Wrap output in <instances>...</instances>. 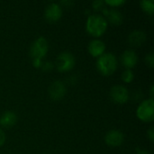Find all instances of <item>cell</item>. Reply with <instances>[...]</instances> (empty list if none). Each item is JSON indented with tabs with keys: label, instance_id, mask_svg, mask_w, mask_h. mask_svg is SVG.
Instances as JSON below:
<instances>
[{
	"label": "cell",
	"instance_id": "cell-5",
	"mask_svg": "<svg viewBox=\"0 0 154 154\" xmlns=\"http://www.w3.org/2000/svg\"><path fill=\"white\" fill-rule=\"evenodd\" d=\"M75 65V58L74 56L67 51L60 53L56 60V67L59 71L65 72L73 69Z\"/></svg>",
	"mask_w": 154,
	"mask_h": 154
},
{
	"label": "cell",
	"instance_id": "cell-11",
	"mask_svg": "<svg viewBox=\"0 0 154 154\" xmlns=\"http://www.w3.org/2000/svg\"><path fill=\"white\" fill-rule=\"evenodd\" d=\"M105 49H106V45L100 40H93L90 42L88 45V51L94 57L101 56L102 54H104Z\"/></svg>",
	"mask_w": 154,
	"mask_h": 154
},
{
	"label": "cell",
	"instance_id": "cell-7",
	"mask_svg": "<svg viewBox=\"0 0 154 154\" xmlns=\"http://www.w3.org/2000/svg\"><path fill=\"white\" fill-rule=\"evenodd\" d=\"M66 93V88L62 81L57 80L51 83L49 88V94L51 99L53 100H60L61 99Z\"/></svg>",
	"mask_w": 154,
	"mask_h": 154
},
{
	"label": "cell",
	"instance_id": "cell-10",
	"mask_svg": "<svg viewBox=\"0 0 154 154\" xmlns=\"http://www.w3.org/2000/svg\"><path fill=\"white\" fill-rule=\"evenodd\" d=\"M138 61V57L137 54L133 51V50H127L125 51L122 56H121V62L122 64L128 68V69L134 68Z\"/></svg>",
	"mask_w": 154,
	"mask_h": 154
},
{
	"label": "cell",
	"instance_id": "cell-13",
	"mask_svg": "<svg viewBox=\"0 0 154 154\" xmlns=\"http://www.w3.org/2000/svg\"><path fill=\"white\" fill-rule=\"evenodd\" d=\"M16 121H17V116L12 111H7L4 113L0 117V125L6 128L12 127L13 125H14Z\"/></svg>",
	"mask_w": 154,
	"mask_h": 154
},
{
	"label": "cell",
	"instance_id": "cell-17",
	"mask_svg": "<svg viewBox=\"0 0 154 154\" xmlns=\"http://www.w3.org/2000/svg\"><path fill=\"white\" fill-rule=\"evenodd\" d=\"M145 61H146V63L151 67V68H152L154 66V55L153 53H150V54H148L146 57H145Z\"/></svg>",
	"mask_w": 154,
	"mask_h": 154
},
{
	"label": "cell",
	"instance_id": "cell-1",
	"mask_svg": "<svg viewBox=\"0 0 154 154\" xmlns=\"http://www.w3.org/2000/svg\"><path fill=\"white\" fill-rule=\"evenodd\" d=\"M107 27V22L100 14H92L87 21V31L93 36L102 35Z\"/></svg>",
	"mask_w": 154,
	"mask_h": 154
},
{
	"label": "cell",
	"instance_id": "cell-22",
	"mask_svg": "<svg viewBox=\"0 0 154 154\" xmlns=\"http://www.w3.org/2000/svg\"><path fill=\"white\" fill-rule=\"evenodd\" d=\"M147 134H148V136H149V138H150V140H151L152 142H153V141H154V131H153V127H151V128L149 129V131H148V133H147Z\"/></svg>",
	"mask_w": 154,
	"mask_h": 154
},
{
	"label": "cell",
	"instance_id": "cell-14",
	"mask_svg": "<svg viewBox=\"0 0 154 154\" xmlns=\"http://www.w3.org/2000/svg\"><path fill=\"white\" fill-rule=\"evenodd\" d=\"M104 14L107 16L109 22H111L114 24H120L123 22V15L122 14L116 10V9H111V10H107L106 8L103 9Z\"/></svg>",
	"mask_w": 154,
	"mask_h": 154
},
{
	"label": "cell",
	"instance_id": "cell-9",
	"mask_svg": "<svg viewBox=\"0 0 154 154\" xmlns=\"http://www.w3.org/2000/svg\"><path fill=\"white\" fill-rule=\"evenodd\" d=\"M105 141L106 144L109 146H113V147L120 146L124 142V134L120 131L111 130L106 134L105 137Z\"/></svg>",
	"mask_w": 154,
	"mask_h": 154
},
{
	"label": "cell",
	"instance_id": "cell-3",
	"mask_svg": "<svg viewBox=\"0 0 154 154\" xmlns=\"http://www.w3.org/2000/svg\"><path fill=\"white\" fill-rule=\"evenodd\" d=\"M137 116L143 122H152L154 118L153 98L143 101L137 109Z\"/></svg>",
	"mask_w": 154,
	"mask_h": 154
},
{
	"label": "cell",
	"instance_id": "cell-20",
	"mask_svg": "<svg viewBox=\"0 0 154 154\" xmlns=\"http://www.w3.org/2000/svg\"><path fill=\"white\" fill-rule=\"evenodd\" d=\"M103 5H104V2L103 1H95L93 2V7L97 10H99L101 9V7H103Z\"/></svg>",
	"mask_w": 154,
	"mask_h": 154
},
{
	"label": "cell",
	"instance_id": "cell-23",
	"mask_svg": "<svg viewBox=\"0 0 154 154\" xmlns=\"http://www.w3.org/2000/svg\"><path fill=\"white\" fill-rule=\"evenodd\" d=\"M5 141V133L3 132L2 129H0V146L4 144Z\"/></svg>",
	"mask_w": 154,
	"mask_h": 154
},
{
	"label": "cell",
	"instance_id": "cell-15",
	"mask_svg": "<svg viewBox=\"0 0 154 154\" xmlns=\"http://www.w3.org/2000/svg\"><path fill=\"white\" fill-rule=\"evenodd\" d=\"M141 5L142 8L148 13L149 14H152L154 11V1L153 0H143L141 1Z\"/></svg>",
	"mask_w": 154,
	"mask_h": 154
},
{
	"label": "cell",
	"instance_id": "cell-12",
	"mask_svg": "<svg viewBox=\"0 0 154 154\" xmlns=\"http://www.w3.org/2000/svg\"><path fill=\"white\" fill-rule=\"evenodd\" d=\"M146 40V34L140 30H135L132 32L128 36V42L132 46H140Z\"/></svg>",
	"mask_w": 154,
	"mask_h": 154
},
{
	"label": "cell",
	"instance_id": "cell-8",
	"mask_svg": "<svg viewBox=\"0 0 154 154\" xmlns=\"http://www.w3.org/2000/svg\"><path fill=\"white\" fill-rule=\"evenodd\" d=\"M62 11L60 6V5L56 3H51L47 5L45 9V18L49 22H56L58 21L61 16Z\"/></svg>",
	"mask_w": 154,
	"mask_h": 154
},
{
	"label": "cell",
	"instance_id": "cell-25",
	"mask_svg": "<svg viewBox=\"0 0 154 154\" xmlns=\"http://www.w3.org/2000/svg\"><path fill=\"white\" fill-rule=\"evenodd\" d=\"M151 96L152 97L153 96V87H152V89H151Z\"/></svg>",
	"mask_w": 154,
	"mask_h": 154
},
{
	"label": "cell",
	"instance_id": "cell-21",
	"mask_svg": "<svg viewBox=\"0 0 154 154\" xmlns=\"http://www.w3.org/2000/svg\"><path fill=\"white\" fill-rule=\"evenodd\" d=\"M32 64H33L34 67L40 68V67H42V60H40V59H33V60H32Z\"/></svg>",
	"mask_w": 154,
	"mask_h": 154
},
{
	"label": "cell",
	"instance_id": "cell-6",
	"mask_svg": "<svg viewBox=\"0 0 154 154\" xmlns=\"http://www.w3.org/2000/svg\"><path fill=\"white\" fill-rule=\"evenodd\" d=\"M110 97L115 103L124 104L128 101V90L123 86H114L110 90Z\"/></svg>",
	"mask_w": 154,
	"mask_h": 154
},
{
	"label": "cell",
	"instance_id": "cell-18",
	"mask_svg": "<svg viewBox=\"0 0 154 154\" xmlns=\"http://www.w3.org/2000/svg\"><path fill=\"white\" fill-rule=\"evenodd\" d=\"M106 3L110 5L111 6H117V5H120L122 4H124L125 1L124 0H106Z\"/></svg>",
	"mask_w": 154,
	"mask_h": 154
},
{
	"label": "cell",
	"instance_id": "cell-24",
	"mask_svg": "<svg viewBox=\"0 0 154 154\" xmlns=\"http://www.w3.org/2000/svg\"><path fill=\"white\" fill-rule=\"evenodd\" d=\"M135 154H150V152L146 150H142V149H137Z\"/></svg>",
	"mask_w": 154,
	"mask_h": 154
},
{
	"label": "cell",
	"instance_id": "cell-16",
	"mask_svg": "<svg viewBox=\"0 0 154 154\" xmlns=\"http://www.w3.org/2000/svg\"><path fill=\"white\" fill-rule=\"evenodd\" d=\"M122 79L125 82L129 83L134 79V73L131 69H126L122 74Z\"/></svg>",
	"mask_w": 154,
	"mask_h": 154
},
{
	"label": "cell",
	"instance_id": "cell-19",
	"mask_svg": "<svg viewBox=\"0 0 154 154\" xmlns=\"http://www.w3.org/2000/svg\"><path fill=\"white\" fill-rule=\"evenodd\" d=\"M53 68V64L51 63V62H50V61H48V62H46V63H44V64H42V69L45 71H49V70H51V69Z\"/></svg>",
	"mask_w": 154,
	"mask_h": 154
},
{
	"label": "cell",
	"instance_id": "cell-2",
	"mask_svg": "<svg viewBox=\"0 0 154 154\" xmlns=\"http://www.w3.org/2000/svg\"><path fill=\"white\" fill-rule=\"evenodd\" d=\"M117 66V60L114 54L104 53L97 59V69L106 76L111 75L115 72Z\"/></svg>",
	"mask_w": 154,
	"mask_h": 154
},
{
	"label": "cell",
	"instance_id": "cell-4",
	"mask_svg": "<svg viewBox=\"0 0 154 154\" xmlns=\"http://www.w3.org/2000/svg\"><path fill=\"white\" fill-rule=\"evenodd\" d=\"M47 51H48V42L46 39L43 37H40L36 39L31 45L30 54L32 57V60L33 59L42 60V58L45 56Z\"/></svg>",
	"mask_w": 154,
	"mask_h": 154
}]
</instances>
